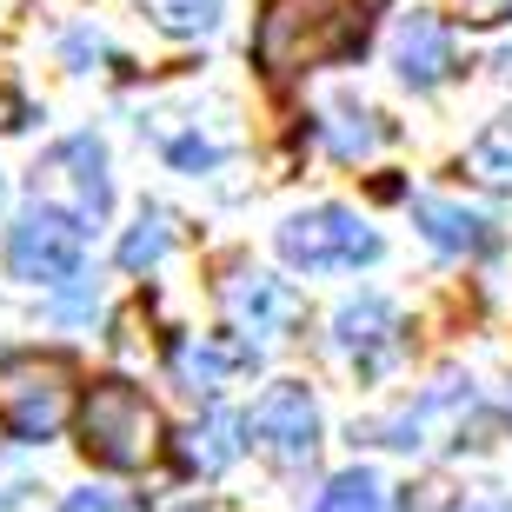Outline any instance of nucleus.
Wrapping results in <instances>:
<instances>
[{"mask_svg":"<svg viewBox=\"0 0 512 512\" xmlns=\"http://www.w3.org/2000/svg\"><path fill=\"white\" fill-rule=\"evenodd\" d=\"M147 7H153V20H160L167 34H207L227 0H147Z\"/></svg>","mask_w":512,"mask_h":512,"instance_id":"18","label":"nucleus"},{"mask_svg":"<svg viewBox=\"0 0 512 512\" xmlns=\"http://www.w3.org/2000/svg\"><path fill=\"white\" fill-rule=\"evenodd\" d=\"M453 512H506L499 499H466V506H453Z\"/></svg>","mask_w":512,"mask_h":512,"instance_id":"22","label":"nucleus"},{"mask_svg":"<svg viewBox=\"0 0 512 512\" xmlns=\"http://www.w3.org/2000/svg\"><path fill=\"white\" fill-rule=\"evenodd\" d=\"M453 14L473 27H493V20H512V0H453Z\"/></svg>","mask_w":512,"mask_h":512,"instance_id":"21","label":"nucleus"},{"mask_svg":"<svg viewBox=\"0 0 512 512\" xmlns=\"http://www.w3.org/2000/svg\"><path fill=\"white\" fill-rule=\"evenodd\" d=\"M7 266H14V280H34V286H54V280H74L80 266V227L67 213L54 207H27L7 227Z\"/></svg>","mask_w":512,"mask_h":512,"instance_id":"6","label":"nucleus"},{"mask_svg":"<svg viewBox=\"0 0 512 512\" xmlns=\"http://www.w3.org/2000/svg\"><path fill=\"white\" fill-rule=\"evenodd\" d=\"M227 320L247 333V340H280V333H293V320H300V293L286 280H273V273H233L227 280Z\"/></svg>","mask_w":512,"mask_h":512,"instance_id":"9","label":"nucleus"},{"mask_svg":"<svg viewBox=\"0 0 512 512\" xmlns=\"http://www.w3.org/2000/svg\"><path fill=\"white\" fill-rule=\"evenodd\" d=\"M240 413H227V406H213L207 419H193L187 433H180V459H187V473H227L233 459H240Z\"/></svg>","mask_w":512,"mask_h":512,"instance_id":"12","label":"nucleus"},{"mask_svg":"<svg viewBox=\"0 0 512 512\" xmlns=\"http://www.w3.org/2000/svg\"><path fill=\"white\" fill-rule=\"evenodd\" d=\"M34 193H47V200H67V207H74L67 220H74L80 233L100 227V220H107V207H114V187H107V153H100V140H87V133L60 140V147L40 160Z\"/></svg>","mask_w":512,"mask_h":512,"instance_id":"5","label":"nucleus"},{"mask_svg":"<svg viewBox=\"0 0 512 512\" xmlns=\"http://www.w3.org/2000/svg\"><path fill=\"white\" fill-rule=\"evenodd\" d=\"M373 7L380 0H273L260 14V27H253V60L273 80H293L306 67L360 54Z\"/></svg>","mask_w":512,"mask_h":512,"instance_id":"1","label":"nucleus"},{"mask_svg":"<svg viewBox=\"0 0 512 512\" xmlns=\"http://www.w3.org/2000/svg\"><path fill=\"white\" fill-rule=\"evenodd\" d=\"M280 253L293 266H306V273H340V266L380 260V233L346 207H313V213H293L280 227Z\"/></svg>","mask_w":512,"mask_h":512,"instance_id":"4","label":"nucleus"},{"mask_svg":"<svg viewBox=\"0 0 512 512\" xmlns=\"http://www.w3.org/2000/svg\"><path fill=\"white\" fill-rule=\"evenodd\" d=\"M413 220L426 227V240H433L439 253H486L493 247V227H486L479 213L453 207V200H413Z\"/></svg>","mask_w":512,"mask_h":512,"instance_id":"13","label":"nucleus"},{"mask_svg":"<svg viewBox=\"0 0 512 512\" xmlns=\"http://www.w3.org/2000/svg\"><path fill=\"white\" fill-rule=\"evenodd\" d=\"M326 147L340 153V160H360V153H373V147H380V127H366V114L340 107V114L326 120Z\"/></svg>","mask_w":512,"mask_h":512,"instance_id":"19","label":"nucleus"},{"mask_svg":"<svg viewBox=\"0 0 512 512\" xmlns=\"http://www.w3.org/2000/svg\"><path fill=\"white\" fill-rule=\"evenodd\" d=\"M80 453L94 466L133 473L160 453V413L133 380H94L80 399Z\"/></svg>","mask_w":512,"mask_h":512,"instance_id":"2","label":"nucleus"},{"mask_svg":"<svg viewBox=\"0 0 512 512\" xmlns=\"http://www.w3.org/2000/svg\"><path fill=\"white\" fill-rule=\"evenodd\" d=\"M233 360H240V353H227V346L187 340L180 353H173V373H180V386H187V393H220V380L233 373Z\"/></svg>","mask_w":512,"mask_h":512,"instance_id":"15","label":"nucleus"},{"mask_svg":"<svg viewBox=\"0 0 512 512\" xmlns=\"http://www.w3.org/2000/svg\"><path fill=\"white\" fill-rule=\"evenodd\" d=\"M466 167H473V180H486V187H506L512 180V114L486 120V133L466 147Z\"/></svg>","mask_w":512,"mask_h":512,"instance_id":"14","label":"nucleus"},{"mask_svg":"<svg viewBox=\"0 0 512 512\" xmlns=\"http://www.w3.org/2000/svg\"><path fill=\"white\" fill-rule=\"evenodd\" d=\"M167 213L153 207V213H140V227L127 233V240H120V266H127V273H140V266H153L160 260V253H167Z\"/></svg>","mask_w":512,"mask_h":512,"instance_id":"17","label":"nucleus"},{"mask_svg":"<svg viewBox=\"0 0 512 512\" xmlns=\"http://www.w3.org/2000/svg\"><path fill=\"white\" fill-rule=\"evenodd\" d=\"M74 413V366L67 360H7L0 366V433L20 446L54 439Z\"/></svg>","mask_w":512,"mask_h":512,"instance_id":"3","label":"nucleus"},{"mask_svg":"<svg viewBox=\"0 0 512 512\" xmlns=\"http://www.w3.org/2000/svg\"><path fill=\"white\" fill-rule=\"evenodd\" d=\"M313 512H386V486L373 473H340Z\"/></svg>","mask_w":512,"mask_h":512,"instance_id":"16","label":"nucleus"},{"mask_svg":"<svg viewBox=\"0 0 512 512\" xmlns=\"http://www.w3.org/2000/svg\"><path fill=\"white\" fill-rule=\"evenodd\" d=\"M479 426V399L466 393L459 380L433 386V393L419 399V406H406V413L386 426V446H399V453H426V446H466V433Z\"/></svg>","mask_w":512,"mask_h":512,"instance_id":"8","label":"nucleus"},{"mask_svg":"<svg viewBox=\"0 0 512 512\" xmlns=\"http://www.w3.org/2000/svg\"><path fill=\"white\" fill-rule=\"evenodd\" d=\"M399 74H406V87H439L453 74V40L433 14H413L399 27Z\"/></svg>","mask_w":512,"mask_h":512,"instance_id":"11","label":"nucleus"},{"mask_svg":"<svg viewBox=\"0 0 512 512\" xmlns=\"http://www.w3.org/2000/svg\"><path fill=\"white\" fill-rule=\"evenodd\" d=\"M240 426L253 433V446L273 466H306L313 446H320V406H313L306 386H266L253 419H240Z\"/></svg>","mask_w":512,"mask_h":512,"instance_id":"7","label":"nucleus"},{"mask_svg":"<svg viewBox=\"0 0 512 512\" xmlns=\"http://www.w3.org/2000/svg\"><path fill=\"white\" fill-rule=\"evenodd\" d=\"M60 512H140L133 499H120V493H100V486H87V493H74Z\"/></svg>","mask_w":512,"mask_h":512,"instance_id":"20","label":"nucleus"},{"mask_svg":"<svg viewBox=\"0 0 512 512\" xmlns=\"http://www.w3.org/2000/svg\"><path fill=\"white\" fill-rule=\"evenodd\" d=\"M333 333H340L346 360L360 366V373H380V366L399 353V320H393V306L373 300V293H366V300H346L340 320H333Z\"/></svg>","mask_w":512,"mask_h":512,"instance_id":"10","label":"nucleus"}]
</instances>
